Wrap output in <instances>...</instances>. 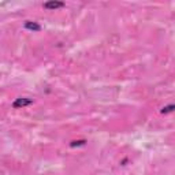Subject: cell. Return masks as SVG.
Returning <instances> with one entry per match:
<instances>
[{
	"mask_svg": "<svg viewBox=\"0 0 175 175\" xmlns=\"http://www.w3.org/2000/svg\"><path fill=\"white\" fill-rule=\"evenodd\" d=\"M32 103H33L32 99H29V97H19V99H17V100L13 103V107L18 110V108H23V107L30 106Z\"/></svg>",
	"mask_w": 175,
	"mask_h": 175,
	"instance_id": "cell-1",
	"label": "cell"
},
{
	"mask_svg": "<svg viewBox=\"0 0 175 175\" xmlns=\"http://www.w3.org/2000/svg\"><path fill=\"white\" fill-rule=\"evenodd\" d=\"M65 7V3L63 2H47L44 3V8L45 10H58V8Z\"/></svg>",
	"mask_w": 175,
	"mask_h": 175,
	"instance_id": "cell-2",
	"label": "cell"
},
{
	"mask_svg": "<svg viewBox=\"0 0 175 175\" xmlns=\"http://www.w3.org/2000/svg\"><path fill=\"white\" fill-rule=\"evenodd\" d=\"M25 28L29 29V30H33V32H40L41 30V26L39 25L37 22H32V21H26L25 22Z\"/></svg>",
	"mask_w": 175,
	"mask_h": 175,
	"instance_id": "cell-3",
	"label": "cell"
},
{
	"mask_svg": "<svg viewBox=\"0 0 175 175\" xmlns=\"http://www.w3.org/2000/svg\"><path fill=\"white\" fill-rule=\"evenodd\" d=\"M85 144H86L85 140H78V141H73L71 144H70V147H71V148H75V147H84Z\"/></svg>",
	"mask_w": 175,
	"mask_h": 175,
	"instance_id": "cell-4",
	"label": "cell"
},
{
	"mask_svg": "<svg viewBox=\"0 0 175 175\" xmlns=\"http://www.w3.org/2000/svg\"><path fill=\"white\" fill-rule=\"evenodd\" d=\"M175 108V107L173 106V104H170V106H167V107H164V108L162 110V112L163 114H168V112H173V110Z\"/></svg>",
	"mask_w": 175,
	"mask_h": 175,
	"instance_id": "cell-5",
	"label": "cell"
}]
</instances>
